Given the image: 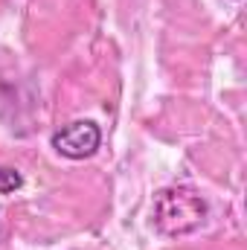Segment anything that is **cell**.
I'll use <instances>...</instances> for the list:
<instances>
[{"label": "cell", "mask_w": 247, "mask_h": 250, "mask_svg": "<svg viewBox=\"0 0 247 250\" xmlns=\"http://www.w3.org/2000/svg\"><path fill=\"white\" fill-rule=\"evenodd\" d=\"M204 215H206V204L192 187L163 189L154 204V224H157V230H163L169 236L192 233L195 227H201Z\"/></svg>", "instance_id": "cell-1"}, {"label": "cell", "mask_w": 247, "mask_h": 250, "mask_svg": "<svg viewBox=\"0 0 247 250\" xmlns=\"http://www.w3.org/2000/svg\"><path fill=\"white\" fill-rule=\"evenodd\" d=\"M99 143H102V131L90 120H76L53 134V148L70 160H84V157L96 154Z\"/></svg>", "instance_id": "cell-2"}, {"label": "cell", "mask_w": 247, "mask_h": 250, "mask_svg": "<svg viewBox=\"0 0 247 250\" xmlns=\"http://www.w3.org/2000/svg\"><path fill=\"white\" fill-rule=\"evenodd\" d=\"M18 187H21V175L15 169H0V192L6 195V192H12Z\"/></svg>", "instance_id": "cell-3"}]
</instances>
